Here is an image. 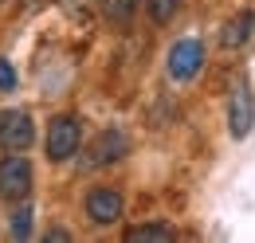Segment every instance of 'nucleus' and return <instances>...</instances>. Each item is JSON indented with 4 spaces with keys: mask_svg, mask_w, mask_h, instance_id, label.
<instances>
[{
    "mask_svg": "<svg viewBox=\"0 0 255 243\" xmlns=\"http://www.w3.org/2000/svg\"><path fill=\"white\" fill-rule=\"evenodd\" d=\"M255 125V102H252V91H248V83H236V91H232V102H228V129H232V137H248Z\"/></svg>",
    "mask_w": 255,
    "mask_h": 243,
    "instance_id": "nucleus-5",
    "label": "nucleus"
},
{
    "mask_svg": "<svg viewBox=\"0 0 255 243\" xmlns=\"http://www.w3.org/2000/svg\"><path fill=\"white\" fill-rule=\"evenodd\" d=\"M200 67H204V43H200V39H177L173 51H169V75L185 83Z\"/></svg>",
    "mask_w": 255,
    "mask_h": 243,
    "instance_id": "nucleus-4",
    "label": "nucleus"
},
{
    "mask_svg": "<svg viewBox=\"0 0 255 243\" xmlns=\"http://www.w3.org/2000/svg\"><path fill=\"white\" fill-rule=\"evenodd\" d=\"M47 240H51V243H67V240H71V232H63V228H51V232H47Z\"/></svg>",
    "mask_w": 255,
    "mask_h": 243,
    "instance_id": "nucleus-14",
    "label": "nucleus"
},
{
    "mask_svg": "<svg viewBox=\"0 0 255 243\" xmlns=\"http://www.w3.org/2000/svg\"><path fill=\"white\" fill-rule=\"evenodd\" d=\"M252 31H255V16L252 12H240V16H232V20L224 24L220 43L224 47H244V43L252 39Z\"/></svg>",
    "mask_w": 255,
    "mask_h": 243,
    "instance_id": "nucleus-8",
    "label": "nucleus"
},
{
    "mask_svg": "<svg viewBox=\"0 0 255 243\" xmlns=\"http://www.w3.org/2000/svg\"><path fill=\"white\" fill-rule=\"evenodd\" d=\"M32 137L35 129L24 110H0V149L4 153H24L32 145Z\"/></svg>",
    "mask_w": 255,
    "mask_h": 243,
    "instance_id": "nucleus-2",
    "label": "nucleus"
},
{
    "mask_svg": "<svg viewBox=\"0 0 255 243\" xmlns=\"http://www.w3.org/2000/svg\"><path fill=\"white\" fill-rule=\"evenodd\" d=\"M87 216H91L95 224H118V220H122V192H118V188H91Z\"/></svg>",
    "mask_w": 255,
    "mask_h": 243,
    "instance_id": "nucleus-7",
    "label": "nucleus"
},
{
    "mask_svg": "<svg viewBox=\"0 0 255 243\" xmlns=\"http://www.w3.org/2000/svg\"><path fill=\"white\" fill-rule=\"evenodd\" d=\"M32 192V165L20 153H8L0 161V196L4 200H28Z\"/></svg>",
    "mask_w": 255,
    "mask_h": 243,
    "instance_id": "nucleus-1",
    "label": "nucleus"
},
{
    "mask_svg": "<svg viewBox=\"0 0 255 243\" xmlns=\"http://www.w3.org/2000/svg\"><path fill=\"white\" fill-rule=\"evenodd\" d=\"M16 87V67L8 59H0V91H12Z\"/></svg>",
    "mask_w": 255,
    "mask_h": 243,
    "instance_id": "nucleus-13",
    "label": "nucleus"
},
{
    "mask_svg": "<svg viewBox=\"0 0 255 243\" xmlns=\"http://www.w3.org/2000/svg\"><path fill=\"white\" fill-rule=\"evenodd\" d=\"M12 236H16V240H28V236H32V208H28L24 200H20V208L12 212Z\"/></svg>",
    "mask_w": 255,
    "mask_h": 243,
    "instance_id": "nucleus-11",
    "label": "nucleus"
},
{
    "mask_svg": "<svg viewBox=\"0 0 255 243\" xmlns=\"http://www.w3.org/2000/svg\"><path fill=\"white\" fill-rule=\"evenodd\" d=\"M126 240H129V243H141V240H161V243H169V240H177V232H173V228H165V224H141V228H129Z\"/></svg>",
    "mask_w": 255,
    "mask_h": 243,
    "instance_id": "nucleus-9",
    "label": "nucleus"
},
{
    "mask_svg": "<svg viewBox=\"0 0 255 243\" xmlns=\"http://www.w3.org/2000/svg\"><path fill=\"white\" fill-rule=\"evenodd\" d=\"M79 137H83V129H79V118H71V114H59V118L47 125V157H51V161H67L71 153L79 149Z\"/></svg>",
    "mask_w": 255,
    "mask_h": 243,
    "instance_id": "nucleus-3",
    "label": "nucleus"
},
{
    "mask_svg": "<svg viewBox=\"0 0 255 243\" xmlns=\"http://www.w3.org/2000/svg\"><path fill=\"white\" fill-rule=\"evenodd\" d=\"M129 141L122 129H102L95 137V145L87 149V169H95V165H110V161H118V157H126Z\"/></svg>",
    "mask_w": 255,
    "mask_h": 243,
    "instance_id": "nucleus-6",
    "label": "nucleus"
},
{
    "mask_svg": "<svg viewBox=\"0 0 255 243\" xmlns=\"http://www.w3.org/2000/svg\"><path fill=\"white\" fill-rule=\"evenodd\" d=\"M137 4L141 0H102V12H106L110 24H129L133 12H137Z\"/></svg>",
    "mask_w": 255,
    "mask_h": 243,
    "instance_id": "nucleus-10",
    "label": "nucleus"
},
{
    "mask_svg": "<svg viewBox=\"0 0 255 243\" xmlns=\"http://www.w3.org/2000/svg\"><path fill=\"white\" fill-rule=\"evenodd\" d=\"M173 12H177V0H149V16H153V24H169Z\"/></svg>",
    "mask_w": 255,
    "mask_h": 243,
    "instance_id": "nucleus-12",
    "label": "nucleus"
}]
</instances>
